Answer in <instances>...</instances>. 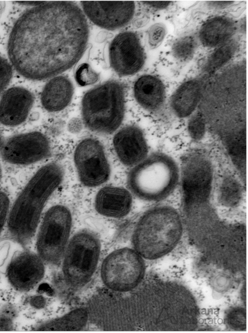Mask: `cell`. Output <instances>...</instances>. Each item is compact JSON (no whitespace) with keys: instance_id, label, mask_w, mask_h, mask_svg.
<instances>
[{"instance_id":"cell-4","label":"cell","mask_w":248,"mask_h":333,"mask_svg":"<svg viewBox=\"0 0 248 333\" xmlns=\"http://www.w3.org/2000/svg\"><path fill=\"white\" fill-rule=\"evenodd\" d=\"M180 176L175 160L165 153L156 152L130 170L127 183L130 192L136 197L146 201L157 202L173 192Z\"/></svg>"},{"instance_id":"cell-7","label":"cell","mask_w":248,"mask_h":333,"mask_svg":"<svg viewBox=\"0 0 248 333\" xmlns=\"http://www.w3.org/2000/svg\"><path fill=\"white\" fill-rule=\"evenodd\" d=\"M72 216L66 206L55 205L44 216L38 228L36 248L45 264L55 265L61 260L70 239Z\"/></svg>"},{"instance_id":"cell-2","label":"cell","mask_w":248,"mask_h":333,"mask_svg":"<svg viewBox=\"0 0 248 333\" xmlns=\"http://www.w3.org/2000/svg\"><path fill=\"white\" fill-rule=\"evenodd\" d=\"M63 178L62 166L51 162L40 167L30 179L10 209L7 226L14 240L22 246L30 243L46 202Z\"/></svg>"},{"instance_id":"cell-25","label":"cell","mask_w":248,"mask_h":333,"mask_svg":"<svg viewBox=\"0 0 248 333\" xmlns=\"http://www.w3.org/2000/svg\"><path fill=\"white\" fill-rule=\"evenodd\" d=\"M241 188L239 183L232 178L225 179L220 187L221 200L228 206L236 204L240 198Z\"/></svg>"},{"instance_id":"cell-3","label":"cell","mask_w":248,"mask_h":333,"mask_svg":"<svg viewBox=\"0 0 248 333\" xmlns=\"http://www.w3.org/2000/svg\"><path fill=\"white\" fill-rule=\"evenodd\" d=\"M183 233L182 217L172 206L159 205L144 212L132 235L133 248L144 259L155 260L172 251Z\"/></svg>"},{"instance_id":"cell-15","label":"cell","mask_w":248,"mask_h":333,"mask_svg":"<svg viewBox=\"0 0 248 333\" xmlns=\"http://www.w3.org/2000/svg\"><path fill=\"white\" fill-rule=\"evenodd\" d=\"M116 154L124 165L135 166L148 155V147L142 131L138 126L124 127L113 137Z\"/></svg>"},{"instance_id":"cell-33","label":"cell","mask_w":248,"mask_h":333,"mask_svg":"<svg viewBox=\"0 0 248 333\" xmlns=\"http://www.w3.org/2000/svg\"><path fill=\"white\" fill-rule=\"evenodd\" d=\"M30 305L33 308L40 309L43 308L46 304V300L41 295H34L29 299Z\"/></svg>"},{"instance_id":"cell-20","label":"cell","mask_w":248,"mask_h":333,"mask_svg":"<svg viewBox=\"0 0 248 333\" xmlns=\"http://www.w3.org/2000/svg\"><path fill=\"white\" fill-rule=\"evenodd\" d=\"M203 83L192 79L180 85L172 94L170 105L174 115L180 118L189 116L197 107L202 95Z\"/></svg>"},{"instance_id":"cell-37","label":"cell","mask_w":248,"mask_h":333,"mask_svg":"<svg viewBox=\"0 0 248 333\" xmlns=\"http://www.w3.org/2000/svg\"><path fill=\"white\" fill-rule=\"evenodd\" d=\"M2 177V168L0 164V182Z\"/></svg>"},{"instance_id":"cell-10","label":"cell","mask_w":248,"mask_h":333,"mask_svg":"<svg viewBox=\"0 0 248 333\" xmlns=\"http://www.w3.org/2000/svg\"><path fill=\"white\" fill-rule=\"evenodd\" d=\"M51 150L46 136L40 132L32 131L15 134L3 140L0 155L10 164L28 165L47 158Z\"/></svg>"},{"instance_id":"cell-23","label":"cell","mask_w":248,"mask_h":333,"mask_svg":"<svg viewBox=\"0 0 248 333\" xmlns=\"http://www.w3.org/2000/svg\"><path fill=\"white\" fill-rule=\"evenodd\" d=\"M237 48L236 41H227L216 50L208 58L203 70L207 73L216 71L227 63L235 53Z\"/></svg>"},{"instance_id":"cell-28","label":"cell","mask_w":248,"mask_h":333,"mask_svg":"<svg viewBox=\"0 0 248 333\" xmlns=\"http://www.w3.org/2000/svg\"><path fill=\"white\" fill-rule=\"evenodd\" d=\"M16 311L14 307L7 305L0 311V331L13 330Z\"/></svg>"},{"instance_id":"cell-8","label":"cell","mask_w":248,"mask_h":333,"mask_svg":"<svg viewBox=\"0 0 248 333\" xmlns=\"http://www.w3.org/2000/svg\"><path fill=\"white\" fill-rule=\"evenodd\" d=\"M144 260L133 248L125 247L112 251L105 257L101 266L103 283L115 292L134 289L144 277Z\"/></svg>"},{"instance_id":"cell-16","label":"cell","mask_w":248,"mask_h":333,"mask_svg":"<svg viewBox=\"0 0 248 333\" xmlns=\"http://www.w3.org/2000/svg\"><path fill=\"white\" fill-rule=\"evenodd\" d=\"M34 101L33 94L21 86L6 90L0 99V123L7 127H16L24 122Z\"/></svg>"},{"instance_id":"cell-26","label":"cell","mask_w":248,"mask_h":333,"mask_svg":"<svg viewBox=\"0 0 248 333\" xmlns=\"http://www.w3.org/2000/svg\"><path fill=\"white\" fill-rule=\"evenodd\" d=\"M99 74L87 63L80 65L75 74V79L81 86H87L96 83L99 80Z\"/></svg>"},{"instance_id":"cell-12","label":"cell","mask_w":248,"mask_h":333,"mask_svg":"<svg viewBox=\"0 0 248 333\" xmlns=\"http://www.w3.org/2000/svg\"><path fill=\"white\" fill-rule=\"evenodd\" d=\"M109 58L111 67L120 76L138 72L144 65L145 55L138 35L130 31L117 35L109 47Z\"/></svg>"},{"instance_id":"cell-34","label":"cell","mask_w":248,"mask_h":333,"mask_svg":"<svg viewBox=\"0 0 248 333\" xmlns=\"http://www.w3.org/2000/svg\"><path fill=\"white\" fill-rule=\"evenodd\" d=\"M147 5L157 9H163L167 7L170 3V1H143Z\"/></svg>"},{"instance_id":"cell-9","label":"cell","mask_w":248,"mask_h":333,"mask_svg":"<svg viewBox=\"0 0 248 333\" xmlns=\"http://www.w3.org/2000/svg\"><path fill=\"white\" fill-rule=\"evenodd\" d=\"M74 161L81 183L88 187L99 186L110 175V167L101 143L93 138L82 140L77 146Z\"/></svg>"},{"instance_id":"cell-13","label":"cell","mask_w":248,"mask_h":333,"mask_svg":"<svg viewBox=\"0 0 248 333\" xmlns=\"http://www.w3.org/2000/svg\"><path fill=\"white\" fill-rule=\"evenodd\" d=\"M84 14L94 24L114 30L127 24L133 17V1H81Z\"/></svg>"},{"instance_id":"cell-1","label":"cell","mask_w":248,"mask_h":333,"mask_svg":"<svg viewBox=\"0 0 248 333\" xmlns=\"http://www.w3.org/2000/svg\"><path fill=\"white\" fill-rule=\"evenodd\" d=\"M85 16L70 1H43L16 21L8 42L13 66L26 79L41 81L73 66L88 42Z\"/></svg>"},{"instance_id":"cell-11","label":"cell","mask_w":248,"mask_h":333,"mask_svg":"<svg viewBox=\"0 0 248 333\" xmlns=\"http://www.w3.org/2000/svg\"><path fill=\"white\" fill-rule=\"evenodd\" d=\"M213 168L208 157L200 153L188 155L181 171L182 184L186 200L201 202L207 199L211 190Z\"/></svg>"},{"instance_id":"cell-6","label":"cell","mask_w":248,"mask_h":333,"mask_svg":"<svg viewBox=\"0 0 248 333\" xmlns=\"http://www.w3.org/2000/svg\"><path fill=\"white\" fill-rule=\"evenodd\" d=\"M101 250L98 236L87 229L80 230L70 238L63 254L62 272L71 287L87 284L97 266Z\"/></svg>"},{"instance_id":"cell-29","label":"cell","mask_w":248,"mask_h":333,"mask_svg":"<svg viewBox=\"0 0 248 333\" xmlns=\"http://www.w3.org/2000/svg\"><path fill=\"white\" fill-rule=\"evenodd\" d=\"M166 33V28L162 23H156L148 31V42L153 48L158 46L163 40Z\"/></svg>"},{"instance_id":"cell-19","label":"cell","mask_w":248,"mask_h":333,"mask_svg":"<svg viewBox=\"0 0 248 333\" xmlns=\"http://www.w3.org/2000/svg\"><path fill=\"white\" fill-rule=\"evenodd\" d=\"M134 96L144 109L155 112L160 109L165 98V89L162 81L155 76L144 75L135 82Z\"/></svg>"},{"instance_id":"cell-24","label":"cell","mask_w":248,"mask_h":333,"mask_svg":"<svg viewBox=\"0 0 248 333\" xmlns=\"http://www.w3.org/2000/svg\"><path fill=\"white\" fill-rule=\"evenodd\" d=\"M198 47L197 38L192 35H187L176 40L172 46V53L178 60L186 61L193 56Z\"/></svg>"},{"instance_id":"cell-30","label":"cell","mask_w":248,"mask_h":333,"mask_svg":"<svg viewBox=\"0 0 248 333\" xmlns=\"http://www.w3.org/2000/svg\"><path fill=\"white\" fill-rule=\"evenodd\" d=\"M13 75L11 64L0 56V95L9 83Z\"/></svg>"},{"instance_id":"cell-32","label":"cell","mask_w":248,"mask_h":333,"mask_svg":"<svg viewBox=\"0 0 248 333\" xmlns=\"http://www.w3.org/2000/svg\"><path fill=\"white\" fill-rule=\"evenodd\" d=\"M233 314V316L231 315L232 317L229 316L228 318L227 321L230 326L237 327L245 326V324L246 322L240 321V320L242 321H245L246 317L245 316V313L243 311H240V310L236 311V310H233L231 312Z\"/></svg>"},{"instance_id":"cell-35","label":"cell","mask_w":248,"mask_h":333,"mask_svg":"<svg viewBox=\"0 0 248 333\" xmlns=\"http://www.w3.org/2000/svg\"><path fill=\"white\" fill-rule=\"evenodd\" d=\"M82 127V123L81 121L78 118L71 119L68 125L69 131L73 133L79 132L81 130Z\"/></svg>"},{"instance_id":"cell-27","label":"cell","mask_w":248,"mask_h":333,"mask_svg":"<svg viewBox=\"0 0 248 333\" xmlns=\"http://www.w3.org/2000/svg\"><path fill=\"white\" fill-rule=\"evenodd\" d=\"M187 129L190 136L193 140H201L205 133V123L204 118L199 114L193 116L189 120Z\"/></svg>"},{"instance_id":"cell-21","label":"cell","mask_w":248,"mask_h":333,"mask_svg":"<svg viewBox=\"0 0 248 333\" xmlns=\"http://www.w3.org/2000/svg\"><path fill=\"white\" fill-rule=\"evenodd\" d=\"M235 29L233 21L226 17L219 16L207 20L202 26L199 38L203 45L215 47L227 42Z\"/></svg>"},{"instance_id":"cell-22","label":"cell","mask_w":248,"mask_h":333,"mask_svg":"<svg viewBox=\"0 0 248 333\" xmlns=\"http://www.w3.org/2000/svg\"><path fill=\"white\" fill-rule=\"evenodd\" d=\"M88 314L83 307L75 309L64 315L39 323L32 328L35 331H78L87 324Z\"/></svg>"},{"instance_id":"cell-14","label":"cell","mask_w":248,"mask_h":333,"mask_svg":"<svg viewBox=\"0 0 248 333\" xmlns=\"http://www.w3.org/2000/svg\"><path fill=\"white\" fill-rule=\"evenodd\" d=\"M45 264L37 253L28 250L19 251L12 258L7 267L8 281L17 291H29L43 278Z\"/></svg>"},{"instance_id":"cell-38","label":"cell","mask_w":248,"mask_h":333,"mask_svg":"<svg viewBox=\"0 0 248 333\" xmlns=\"http://www.w3.org/2000/svg\"><path fill=\"white\" fill-rule=\"evenodd\" d=\"M2 141H3V140H2V137H1V135H0V145H1V144H2Z\"/></svg>"},{"instance_id":"cell-5","label":"cell","mask_w":248,"mask_h":333,"mask_svg":"<svg viewBox=\"0 0 248 333\" xmlns=\"http://www.w3.org/2000/svg\"><path fill=\"white\" fill-rule=\"evenodd\" d=\"M124 112V87L117 81H108L94 87L86 92L82 99L83 122L96 133H114L121 125Z\"/></svg>"},{"instance_id":"cell-36","label":"cell","mask_w":248,"mask_h":333,"mask_svg":"<svg viewBox=\"0 0 248 333\" xmlns=\"http://www.w3.org/2000/svg\"><path fill=\"white\" fill-rule=\"evenodd\" d=\"M232 1H210L209 5L216 8H224L232 4Z\"/></svg>"},{"instance_id":"cell-17","label":"cell","mask_w":248,"mask_h":333,"mask_svg":"<svg viewBox=\"0 0 248 333\" xmlns=\"http://www.w3.org/2000/svg\"><path fill=\"white\" fill-rule=\"evenodd\" d=\"M133 204L132 193L121 187L106 186L101 188L94 199V207L102 216L121 218L130 212Z\"/></svg>"},{"instance_id":"cell-18","label":"cell","mask_w":248,"mask_h":333,"mask_svg":"<svg viewBox=\"0 0 248 333\" xmlns=\"http://www.w3.org/2000/svg\"><path fill=\"white\" fill-rule=\"evenodd\" d=\"M74 93L71 81L63 76L55 77L48 82L41 94L44 108L50 112L62 110L70 103Z\"/></svg>"},{"instance_id":"cell-31","label":"cell","mask_w":248,"mask_h":333,"mask_svg":"<svg viewBox=\"0 0 248 333\" xmlns=\"http://www.w3.org/2000/svg\"><path fill=\"white\" fill-rule=\"evenodd\" d=\"M10 209V202L7 194L0 191V235L7 223Z\"/></svg>"}]
</instances>
